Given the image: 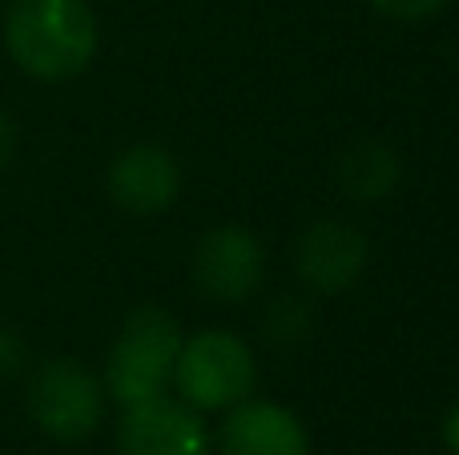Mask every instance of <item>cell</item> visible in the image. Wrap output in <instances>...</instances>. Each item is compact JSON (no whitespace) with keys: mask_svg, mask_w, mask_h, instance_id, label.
Returning a JSON list of instances; mask_svg holds the SVG:
<instances>
[{"mask_svg":"<svg viewBox=\"0 0 459 455\" xmlns=\"http://www.w3.org/2000/svg\"><path fill=\"white\" fill-rule=\"evenodd\" d=\"M4 48L37 81H69L97 53V16L85 0H16L4 16Z\"/></svg>","mask_w":459,"mask_h":455,"instance_id":"1","label":"cell"},{"mask_svg":"<svg viewBox=\"0 0 459 455\" xmlns=\"http://www.w3.org/2000/svg\"><path fill=\"white\" fill-rule=\"evenodd\" d=\"M182 351V327L166 306H137L126 319L105 367V395L134 408L161 395L174 383V363Z\"/></svg>","mask_w":459,"mask_h":455,"instance_id":"2","label":"cell"},{"mask_svg":"<svg viewBox=\"0 0 459 455\" xmlns=\"http://www.w3.org/2000/svg\"><path fill=\"white\" fill-rule=\"evenodd\" d=\"M174 383L178 399H186L194 411L234 408L254 387V355L230 331H202L178 351Z\"/></svg>","mask_w":459,"mask_h":455,"instance_id":"3","label":"cell"},{"mask_svg":"<svg viewBox=\"0 0 459 455\" xmlns=\"http://www.w3.org/2000/svg\"><path fill=\"white\" fill-rule=\"evenodd\" d=\"M29 416L48 440L81 443L105 416V383L77 359H48L29 383Z\"/></svg>","mask_w":459,"mask_h":455,"instance_id":"4","label":"cell"},{"mask_svg":"<svg viewBox=\"0 0 459 455\" xmlns=\"http://www.w3.org/2000/svg\"><path fill=\"white\" fill-rule=\"evenodd\" d=\"M190 274L198 295L214 303H246L266 279V250L246 226H218L198 242Z\"/></svg>","mask_w":459,"mask_h":455,"instance_id":"5","label":"cell"},{"mask_svg":"<svg viewBox=\"0 0 459 455\" xmlns=\"http://www.w3.org/2000/svg\"><path fill=\"white\" fill-rule=\"evenodd\" d=\"M121 455H210V435L202 416L186 399H169L166 391L126 408L117 427Z\"/></svg>","mask_w":459,"mask_h":455,"instance_id":"6","label":"cell"},{"mask_svg":"<svg viewBox=\"0 0 459 455\" xmlns=\"http://www.w3.org/2000/svg\"><path fill=\"white\" fill-rule=\"evenodd\" d=\"M367 262H371V246H367L363 230L339 222V218L307 226L294 242V270L315 295H339V290L355 287Z\"/></svg>","mask_w":459,"mask_h":455,"instance_id":"7","label":"cell"},{"mask_svg":"<svg viewBox=\"0 0 459 455\" xmlns=\"http://www.w3.org/2000/svg\"><path fill=\"white\" fill-rule=\"evenodd\" d=\"M178 190H182V169H178L174 153H166L161 145H129L109 166V198L126 214H161L174 206Z\"/></svg>","mask_w":459,"mask_h":455,"instance_id":"8","label":"cell"},{"mask_svg":"<svg viewBox=\"0 0 459 455\" xmlns=\"http://www.w3.org/2000/svg\"><path fill=\"white\" fill-rule=\"evenodd\" d=\"M222 455H310V435L299 416L278 403H234L218 435Z\"/></svg>","mask_w":459,"mask_h":455,"instance_id":"9","label":"cell"},{"mask_svg":"<svg viewBox=\"0 0 459 455\" xmlns=\"http://www.w3.org/2000/svg\"><path fill=\"white\" fill-rule=\"evenodd\" d=\"M334 177H339V185L355 202L375 206V202H383L399 185L403 161H399V153L391 150L387 142H379V137H359V142H351L347 150L334 158Z\"/></svg>","mask_w":459,"mask_h":455,"instance_id":"10","label":"cell"},{"mask_svg":"<svg viewBox=\"0 0 459 455\" xmlns=\"http://www.w3.org/2000/svg\"><path fill=\"white\" fill-rule=\"evenodd\" d=\"M266 339L274 347H294V343H302V339L310 335V306L302 303V298H294V295H282V298H274L270 303V311H266Z\"/></svg>","mask_w":459,"mask_h":455,"instance_id":"11","label":"cell"},{"mask_svg":"<svg viewBox=\"0 0 459 455\" xmlns=\"http://www.w3.org/2000/svg\"><path fill=\"white\" fill-rule=\"evenodd\" d=\"M367 4L395 21H423V16H436L447 0H367Z\"/></svg>","mask_w":459,"mask_h":455,"instance_id":"12","label":"cell"},{"mask_svg":"<svg viewBox=\"0 0 459 455\" xmlns=\"http://www.w3.org/2000/svg\"><path fill=\"white\" fill-rule=\"evenodd\" d=\"M24 363H29V351H24L21 335H13L8 327H0V379L21 375Z\"/></svg>","mask_w":459,"mask_h":455,"instance_id":"13","label":"cell"},{"mask_svg":"<svg viewBox=\"0 0 459 455\" xmlns=\"http://www.w3.org/2000/svg\"><path fill=\"white\" fill-rule=\"evenodd\" d=\"M13 153H16V125H13V117L0 109V169L13 161Z\"/></svg>","mask_w":459,"mask_h":455,"instance_id":"14","label":"cell"},{"mask_svg":"<svg viewBox=\"0 0 459 455\" xmlns=\"http://www.w3.org/2000/svg\"><path fill=\"white\" fill-rule=\"evenodd\" d=\"M444 443H447L452 455H459V403L447 411V419H444Z\"/></svg>","mask_w":459,"mask_h":455,"instance_id":"15","label":"cell"}]
</instances>
